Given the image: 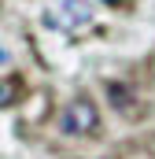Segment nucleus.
<instances>
[{
	"mask_svg": "<svg viewBox=\"0 0 155 159\" xmlns=\"http://www.w3.org/2000/svg\"><path fill=\"white\" fill-rule=\"evenodd\" d=\"M59 126H63V133H70V137H89V133L100 129V111H96V104H92L89 96H74V100L63 107Z\"/></svg>",
	"mask_w": 155,
	"mask_h": 159,
	"instance_id": "1",
	"label": "nucleus"
},
{
	"mask_svg": "<svg viewBox=\"0 0 155 159\" xmlns=\"http://www.w3.org/2000/svg\"><path fill=\"white\" fill-rule=\"evenodd\" d=\"M107 4H118V0H107Z\"/></svg>",
	"mask_w": 155,
	"mask_h": 159,
	"instance_id": "4",
	"label": "nucleus"
},
{
	"mask_svg": "<svg viewBox=\"0 0 155 159\" xmlns=\"http://www.w3.org/2000/svg\"><path fill=\"white\" fill-rule=\"evenodd\" d=\"M89 19H92V11H89L81 0H63L59 7H52V11L44 15V22H48V26H59V30H81Z\"/></svg>",
	"mask_w": 155,
	"mask_h": 159,
	"instance_id": "2",
	"label": "nucleus"
},
{
	"mask_svg": "<svg viewBox=\"0 0 155 159\" xmlns=\"http://www.w3.org/2000/svg\"><path fill=\"white\" fill-rule=\"evenodd\" d=\"M15 89H19V81H15V78L4 81V104H11V100H15Z\"/></svg>",
	"mask_w": 155,
	"mask_h": 159,
	"instance_id": "3",
	"label": "nucleus"
}]
</instances>
